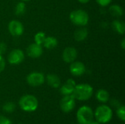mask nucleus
Segmentation results:
<instances>
[{
	"mask_svg": "<svg viewBox=\"0 0 125 124\" xmlns=\"http://www.w3.org/2000/svg\"><path fill=\"white\" fill-rule=\"evenodd\" d=\"M8 31L13 37H20L23 34L24 27L21 21L12 20L8 24Z\"/></svg>",
	"mask_w": 125,
	"mask_h": 124,
	"instance_id": "nucleus-9",
	"label": "nucleus"
},
{
	"mask_svg": "<svg viewBox=\"0 0 125 124\" xmlns=\"http://www.w3.org/2000/svg\"><path fill=\"white\" fill-rule=\"evenodd\" d=\"M45 37H46V35H45V34L44 32L39 31V32L36 33L35 35H34V42L38 44V45H42Z\"/></svg>",
	"mask_w": 125,
	"mask_h": 124,
	"instance_id": "nucleus-21",
	"label": "nucleus"
},
{
	"mask_svg": "<svg viewBox=\"0 0 125 124\" xmlns=\"http://www.w3.org/2000/svg\"><path fill=\"white\" fill-rule=\"evenodd\" d=\"M70 72L72 75L79 77L83 75L86 72V67L83 62L74 61L73 62L70 63Z\"/></svg>",
	"mask_w": 125,
	"mask_h": 124,
	"instance_id": "nucleus-10",
	"label": "nucleus"
},
{
	"mask_svg": "<svg viewBox=\"0 0 125 124\" xmlns=\"http://www.w3.org/2000/svg\"><path fill=\"white\" fill-rule=\"evenodd\" d=\"M5 66H6L5 60L3 58V56L0 55V73L4 71V69L5 68Z\"/></svg>",
	"mask_w": 125,
	"mask_h": 124,
	"instance_id": "nucleus-27",
	"label": "nucleus"
},
{
	"mask_svg": "<svg viewBox=\"0 0 125 124\" xmlns=\"http://www.w3.org/2000/svg\"><path fill=\"white\" fill-rule=\"evenodd\" d=\"M6 51H7V45L3 42H0V55L2 56L6 53Z\"/></svg>",
	"mask_w": 125,
	"mask_h": 124,
	"instance_id": "nucleus-26",
	"label": "nucleus"
},
{
	"mask_svg": "<svg viewBox=\"0 0 125 124\" xmlns=\"http://www.w3.org/2000/svg\"></svg>",
	"mask_w": 125,
	"mask_h": 124,
	"instance_id": "nucleus-33",
	"label": "nucleus"
},
{
	"mask_svg": "<svg viewBox=\"0 0 125 124\" xmlns=\"http://www.w3.org/2000/svg\"><path fill=\"white\" fill-rule=\"evenodd\" d=\"M96 99H97L98 102H101V103H106L109 101V98H110V95L109 93L108 92V91H106L105 89H99L97 93H96Z\"/></svg>",
	"mask_w": 125,
	"mask_h": 124,
	"instance_id": "nucleus-18",
	"label": "nucleus"
},
{
	"mask_svg": "<svg viewBox=\"0 0 125 124\" xmlns=\"http://www.w3.org/2000/svg\"><path fill=\"white\" fill-rule=\"evenodd\" d=\"M94 89L92 86L88 83H81L75 86L73 93V97L75 100L78 101H87L93 95Z\"/></svg>",
	"mask_w": 125,
	"mask_h": 124,
	"instance_id": "nucleus-1",
	"label": "nucleus"
},
{
	"mask_svg": "<svg viewBox=\"0 0 125 124\" xmlns=\"http://www.w3.org/2000/svg\"><path fill=\"white\" fill-rule=\"evenodd\" d=\"M96 1L101 7H107L111 3L112 0H96Z\"/></svg>",
	"mask_w": 125,
	"mask_h": 124,
	"instance_id": "nucleus-24",
	"label": "nucleus"
},
{
	"mask_svg": "<svg viewBox=\"0 0 125 124\" xmlns=\"http://www.w3.org/2000/svg\"><path fill=\"white\" fill-rule=\"evenodd\" d=\"M109 13L115 18H119L123 15L124 11L122 7L119 4H113L108 8Z\"/></svg>",
	"mask_w": 125,
	"mask_h": 124,
	"instance_id": "nucleus-19",
	"label": "nucleus"
},
{
	"mask_svg": "<svg viewBox=\"0 0 125 124\" xmlns=\"http://www.w3.org/2000/svg\"><path fill=\"white\" fill-rule=\"evenodd\" d=\"M15 108H16V106L15 105L14 102H6L3 107H2V109L3 110L7 113H13L15 110Z\"/></svg>",
	"mask_w": 125,
	"mask_h": 124,
	"instance_id": "nucleus-22",
	"label": "nucleus"
},
{
	"mask_svg": "<svg viewBox=\"0 0 125 124\" xmlns=\"http://www.w3.org/2000/svg\"><path fill=\"white\" fill-rule=\"evenodd\" d=\"M78 57V51L74 47H67L62 53V59L65 63L70 64L76 60Z\"/></svg>",
	"mask_w": 125,
	"mask_h": 124,
	"instance_id": "nucleus-11",
	"label": "nucleus"
},
{
	"mask_svg": "<svg viewBox=\"0 0 125 124\" xmlns=\"http://www.w3.org/2000/svg\"><path fill=\"white\" fill-rule=\"evenodd\" d=\"M89 34L88 29L85 26H81L80 28L77 29L73 34L74 39L77 42H83L84 41Z\"/></svg>",
	"mask_w": 125,
	"mask_h": 124,
	"instance_id": "nucleus-14",
	"label": "nucleus"
},
{
	"mask_svg": "<svg viewBox=\"0 0 125 124\" xmlns=\"http://www.w3.org/2000/svg\"><path fill=\"white\" fill-rule=\"evenodd\" d=\"M0 124H12V122L8 118L3 115H0Z\"/></svg>",
	"mask_w": 125,
	"mask_h": 124,
	"instance_id": "nucleus-25",
	"label": "nucleus"
},
{
	"mask_svg": "<svg viewBox=\"0 0 125 124\" xmlns=\"http://www.w3.org/2000/svg\"><path fill=\"white\" fill-rule=\"evenodd\" d=\"M75 86H76L75 81L73 79L70 78L61 87H59L60 88V89H59L60 93L63 96L72 95L73 93V91L75 89Z\"/></svg>",
	"mask_w": 125,
	"mask_h": 124,
	"instance_id": "nucleus-13",
	"label": "nucleus"
},
{
	"mask_svg": "<svg viewBox=\"0 0 125 124\" xmlns=\"http://www.w3.org/2000/svg\"><path fill=\"white\" fill-rule=\"evenodd\" d=\"M45 81L48 86L53 88H59L61 86V80L55 74H48L45 77Z\"/></svg>",
	"mask_w": 125,
	"mask_h": 124,
	"instance_id": "nucleus-15",
	"label": "nucleus"
},
{
	"mask_svg": "<svg viewBox=\"0 0 125 124\" xmlns=\"http://www.w3.org/2000/svg\"><path fill=\"white\" fill-rule=\"evenodd\" d=\"M20 108L26 113H31L37 110L39 102L36 96L31 94H26L21 97L18 102Z\"/></svg>",
	"mask_w": 125,
	"mask_h": 124,
	"instance_id": "nucleus-2",
	"label": "nucleus"
},
{
	"mask_svg": "<svg viewBox=\"0 0 125 124\" xmlns=\"http://www.w3.org/2000/svg\"></svg>",
	"mask_w": 125,
	"mask_h": 124,
	"instance_id": "nucleus-34",
	"label": "nucleus"
},
{
	"mask_svg": "<svg viewBox=\"0 0 125 124\" xmlns=\"http://www.w3.org/2000/svg\"><path fill=\"white\" fill-rule=\"evenodd\" d=\"M42 53H43L42 46L35 42L30 44L26 48V54L28 55V56L32 58H37L40 57Z\"/></svg>",
	"mask_w": 125,
	"mask_h": 124,
	"instance_id": "nucleus-12",
	"label": "nucleus"
},
{
	"mask_svg": "<svg viewBox=\"0 0 125 124\" xmlns=\"http://www.w3.org/2000/svg\"><path fill=\"white\" fill-rule=\"evenodd\" d=\"M25 53L21 49H14L11 50L7 56V61L12 65H18L23 61Z\"/></svg>",
	"mask_w": 125,
	"mask_h": 124,
	"instance_id": "nucleus-8",
	"label": "nucleus"
},
{
	"mask_svg": "<svg viewBox=\"0 0 125 124\" xmlns=\"http://www.w3.org/2000/svg\"><path fill=\"white\" fill-rule=\"evenodd\" d=\"M112 28L114 31H116L117 34L123 35L125 32V23L119 19L114 20L111 23Z\"/></svg>",
	"mask_w": 125,
	"mask_h": 124,
	"instance_id": "nucleus-16",
	"label": "nucleus"
},
{
	"mask_svg": "<svg viewBox=\"0 0 125 124\" xmlns=\"http://www.w3.org/2000/svg\"><path fill=\"white\" fill-rule=\"evenodd\" d=\"M70 21L77 26H86L89 20V14L83 10H75L70 14Z\"/></svg>",
	"mask_w": 125,
	"mask_h": 124,
	"instance_id": "nucleus-4",
	"label": "nucleus"
},
{
	"mask_svg": "<svg viewBox=\"0 0 125 124\" xmlns=\"http://www.w3.org/2000/svg\"><path fill=\"white\" fill-rule=\"evenodd\" d=\"M116 115L118 118L122 121H125V107L124 105L119 106L118 108H116Z\"/></svg>",
	"mask_w": 125,
	"mask_h": 124,
	"instance_id": "nucleus-23",
	"label": "nucleus"
},
{
	"mask_svg": "<svg viewBox=\"0 0 125 124\" xmlns=\"http://www.w3.org/2000/svg\"><path fill=\"white\" fill-rule=\"evenodd\" d=\"M26 4H25V1H19L15 7V13L16 15L18 16H21L22 15H23L26 12Z\"/></svg>",
	"mask_w": 125,
	"mask_h": 124,
	"instance_id": "nucleus-20",
	"label": "nucleus"
},
{
	"mask_svg": "<svg viewBox=\"0 0 125 124\" xmlns=\"http://www.w3.org/2000/svg\"><path fill=\"white\" fill-rule=\"evenodd\" d=\"M111 105L112 107H115V108H118L119 106L122 105L121 103H120L118 100H116V99H112V100L111 101Z\"/></svg>",
	"mask_w": 125,
	"mask_h": 124,
	"instance_id": "nucleus-28",
	"label": "nucleus"
},
{
	"mask_svg": "<svg viewBox=\"0 0 125 124\" xmlns=\"http://www.w3.org/2000/svg\"><path fill=\"white\" fill-rule=\"evenodd\" d=\"M76 119L78 124H88L94 120V112L87 105L79 107L76 113Z\"/></svg>",
	"mask_w": 125,
	"mask_h": 124,
	"instance_id": "nucleus-5",
	"label": "nucleus"
},
{
	"mask_svg": "<svg viewBox=\"0 0 125 124\" xmlns=\"http://www.w3.org/2000/svg\"><path fill=\"white\" fill-rule=\"evenodd\" d=\"M45 81V77L43 73L40 72H32L26 77L27 83L32 87H37L42 85Z\"/></svg>",
	"mask_w": 125,
	"mask_h": 124,
	"instance_id": "nucleus-6",
	"label": "nucleus"
},
{
	"mask_svg": "<svg viewBox=\"0 0 125 124\" xmlns=\"http://www.w3.org/2000/svg\"><path fill=\"white\" fill-rule=\"evenodd\" d=\"M78 2H80V3H81V4H86V3H88L90 0H78Z\"/></svg>",
	"mask_w": 125,
	"mask_h": 124,
	"instance_id": "nucleus-30",
	"label": "nucleus"
},
{
	"mask_svg": "<svg viewBox=\"0 0 125 124\" xmlns=\"http://www.w3.org/2000/svg\"><path fill=\"white\" fill-rule=\"evenodd\" d=\"M121 47H122V49H125V38H123V39H122V42H121Z\"/></svg>",
	"mask_w": 125,
	"mask_h": 124,
	"instance_id": "nucleus-29",
	"label": "nucleus"
},
{
	"mask_svg": "<svg viewBox=\"0 0 125 124\" xmlns=\"http://www.w3.org/2000/svg\"><path fill=\"white\" fill-rule=\"evenodd\" d=\"M42 45L46 49L52 50L56 48V46L58 45V40L56 37L53 36H48L45 37Z\"/></svg>",
	"mask_w": 125,
	"mask_h": 124,
	"instance_id": "nucleus-17",
	"label": "nucleus"
},
{
	"mask_svg": "<svg viewBox=\"0 0 125 124\" xmlns=\"http://www.w3.org/2000/svg\"><path fill=\"white\" fill-rule=\"evenodd\" d=\"M60 109L64 113H68L73 111L75 107V99L73 95L64 96L59 102Z\"/></svg>",
	"mask_w": 125,
	"mask_h": 124,
	"instance_id": "nucleus-7",
	"label": "nucleus"
},
{
	"mask_svg": "<svg viewBox=\"0 0 125 124\" xmlns=\"http://www.w3.org/2000/svg\"><path fill=\"white\" fill-rule=\"evenodd\" d=\"M22 1H31V0H21Z\"/></svg>",
	"mask_w": 125,
	"mask_h": 124,
	"instance_id": "nucleus-32",
	"label": "nucleus"
},
{
	"mask_svg": "<svg viewBox=\"0 0 125 124\" xmlns=\"http://www.w3.org/2000/svg\"><path fill=\"white\" fill-rule=\"evenodd\" d=\"M94 118L100 124H107L113 118V110L109 106L101 105L96 108L94 113Z\"/></svg>",
	"mask_w": 125,
	"mask_h": 124,
	"instance_id": "nucleus-3",
	"label": "nucleus"
},
{
	"mask_svg": "<svg viewBox=\"0 0 125 124\" xmlns=\"http://www.w3.org/2000/svg\"><path fill=\"white\" fill-rule=\"evenodd\" d=\"M100 124V123H98L96 120H95V121H94V120H93L92 121H91L89 124Z\"/></svg>",
	"mask_w": 125,
	"mask_h": 124,
	"instance_id": "nucleus-31",
	"label": "nucleus"
}]
</instances>
